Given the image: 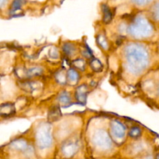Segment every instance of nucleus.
Masks as SVG:
<instances>
[{
  "label": "nucleus",
  "instance_id": "f257e3e1",
  "mask_svg": "<svg viewBox=\"0 0 159 159\" xmlns=\"http://www.w3.org/2000/svg\"><path fill=\"white\" fill-rule=\"evenodd\" d=\"M61 116L60 110H59L58 108H54L51 109L49 111V116H48V119H49L50 121H55L59 119V117Z\"/></svg>",
  "mask_w": 159,
  "mask_h": 159
},
{
  "label": "nucleus",
  "instance_id": "f03ea898",
  "mask_svg": "<svg viewBox=\"0 0 159 159\" xmlns=\"http://www.w3.org/2000/svg\"><path fill=\"white\" fill-rule=\"evenodd\" d=\"M103 21L105 22L106 23H108L111 21L112 20V16L111 11L110 10L107 6H103Z\"/></svg>",
  "mask_w": 159,
  "mask_h": 159
},
{
  "label": "nucleus",
  "instance_id": "7ed1b4c3",
  "mask_svg": "<svg viewBox=\"0 0 159 159\" xmlns=\"http://www.w3.org/2000/svg\"><path fill=\"white\" fill-rule=\"evenodd\" d=\"M157 159H159V155H158V158H157Z\"/></svg>",
  "mask_w": 159,
  "mask_h": 159
}]
</instances>
